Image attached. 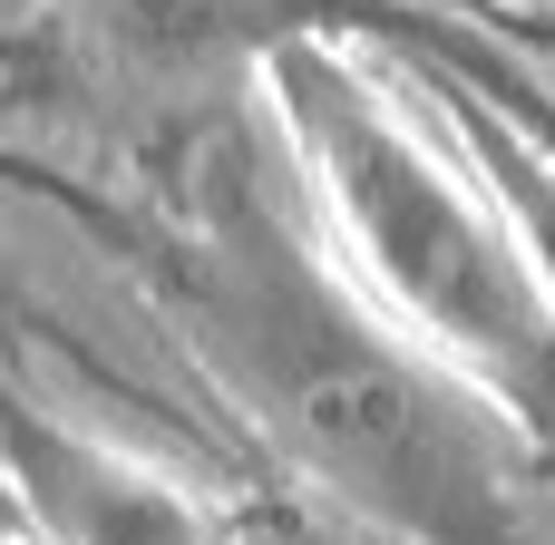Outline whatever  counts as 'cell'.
Listing matches in <instances>:
<instances>
[{
	"instance_id": "6da1fadb",
	"label": "cell",
	"mask_w": 555,
	"mask_h": 545,
	"mask_svg": "<svg viewBox=\"0 0 555 545\" xmlns=\"http://www.w3.org/2000/svg\"><path fill=\"white\" fill-rule=\"evenodd\" d=\"M156 283L195 361L332 517L380 545H537L507 419L361 302L302 195H254V166L244 185L205 176L166 224Z\"/></svg>"
},
{
	"instance_id": "7a4b0ae2",
	"label": "cell",
	"mask_w": 555,
	"mask_h": 545,
	"mask_svg": "<svg viewBox=\"0 0 555 545\" xmlns=\"http://www.w3.org/2000/svg\"><path fill=\"white\" fill-rule=\"evenodd\" d=\"M254 88L361 302L459 371L555 488V293L439 98L371 68L351 29H283L254 59Z\"/></svg>"
},
{
	"instance_id": "3957f363",
	"label": "cell",
	"mask_w": 555,
	"mask_h": 545,
	"mask_svg": "<svg viewBox=\"0 0 555 545\" xmlns=\"http://www.w3.org/2000/svg\"><path fill=\"white\" fill-rule=\"evenodd\" d=\"M0 488L29 545H234V517L215 497L117 449L107 429L39 410L20 380H0Z\"/></svg>"
},
{
	"instance_id": "277c9868",
	"label": "cell",
	"mask_w": 555,
	"mask_h": 545,
	"mask_svg": "<svg viewBox=\"0 0 555 545\" xmlns=\"http://www.w3.org/2000/svg\"><path fill=\"white\" fill-rule=\"evenodd\" d=\"M429 98H439V117L459 127V146H468V166L488 176V195L507 205V224H517L537 283L555 293V146H537V137H527L498 98H478V88H429Z\"/></svg>"
},
{
	"instance_id": "5b68a950",
	"label": "cell",
	"mask_w": 555,
	"mask_h": 545,
	"mask_svg": "<svg viewBox=\"0 0 555 545\" xmlns=\"http://www.w3.org/2000/svg\"><path fill=\"white\" fill-rule=\"evenodd\" d=\"M234 545H380L371 527H351V517H234Z\"/></svg>"
},
{
	"instance_id": "8992f818",
	"label": "cell",
	"mask_w": 555,
	"mask_h": 545,
	"mask_svg": "<svg viewBox=\"0 0 555 545\" xmlns=\"http://www.w3.org/2000/svg\"><path fill=\"white\" fill-rule=\"evenodd\" d=\"M0 545H29V536H20V527H0Z\"/></svg>"
},
{
	"instance_id": "52a82bcc",
	"label": "cell",
	"mask_w": 555,
	"mask_h": 545,
	"mask_svg": "<svg viewBox=\"0 0 555 545\" xmlns=\"http://www.w3.org/2000/svg\"><path fill=\"white\" fill-rule=\"evenodd\" d=\"M0 527H10V488H0Z\"/></svg>"
}]
</instances>
